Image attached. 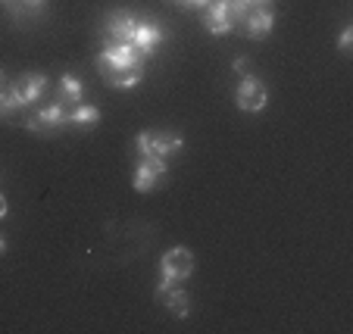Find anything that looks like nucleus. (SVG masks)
Returning <instances> with one entry per match:
<instances>
[{"label":"nucleus","mask_w":353,"mask_h":334,"mask_svg":"<svg viewBox=\"0 0 353 334\" xmlns=\"http://www.w3.org/2000/svg\"><path fill=\"white\" fill-rule=\"evenodd\" d=\"M97 69L110 87H134L144 81L147 75V60L134 50V44H110L103 41V50L97 54Z\"/></svg>","instance_id":"f257e3e1"},{"label":"nucleus","mask_w":353,"mask_h":334,"mask_svg":"<svg viewBox=\"0 0 353 334\" xmlns=\"http://www.w3.org/2000/svg\"><path fill=\"white\" fill-rule=\"evenodd\" d=\"M232 69L241 75V79H244V75H254V63L247 60V56H238V60L232 63Z\"/></svg>","instance_id":"a211bd4d"},{"label":"nucleus","mask_w":353,"mask_h":334,"mask_svg":"<svg viewBox=\"0 0 353 334\" xmlns=\"http://www.w3.org/2000/svg\"><path fill=\"white\" fill-rule=\"evenodd\" d=\"M19 125L28 128L32 134H38V138H54V134H60L63 128L69 125V107H63V103H41V107L34 109H26V113L19 116Z\"/></svg>","instance_id":"f03ea898"},{"label":"nucleus","mask_w":353,"mask_h":334,"mask_svg":"<svg viewBox=\"0 0 353 334\" xmlns=\"http://www.w3.org/2000/svg\"><path fill=\"white\" fill-rule=\"evenodd\" d=\"M160 300L166 303V309L175 315V319H188V313H191V294H188V291H181L179 284H172V288H169Z\"/></svg>","instance_id":"ddd939ff"},{"label":"nucleus","mask_w":353,"mask_h":334,"mask_svg":"<svg viewBox=\"0 0 353 334\" xmlns=\"http://www.w3.org/2000/svg\"><path fill=\"white\" fill-rule=\"evenodd\" d=\"M272 25H275V13L272 7H260V10H250V13L241 19L238 32L244 34L247 41H263L272 34Z\"/></svg>","instance_id":"9b49d317"},{"label":"nucleus","mask_w":353,"mask_h":334,"mask_svg":"<svg viewBox=\"0 0 353 334\" xmlns=\"http://www.w3.org/2000/svg\"><path fill=\"white\" fill-rule=\"evenodd\" d=\"M100 28H103V38L110 44H132L134 28H138V16L128 13V10H113Z\"/></svg>","instance_id":"9d476101"},{"label":"nucleus","mask_w":353,"mask_h":334,"mask_svg":"<svg viewBox=\"0 0 353 334\" xmlns=\"http://www.w3.org/2000/svg\"><path fill=\"white\" fill-rule=\"evenodd\" d=\"M266 103H269L266 85H263L256 75H244L241 85L234 87V107H238L241 113H260V109H266Z\"/></svg>","instance_id":"6e6552de"},{"label":"nucleus","mask_w":353,"mask_h":334,"mask_svg":"<svg viewBox=\"0 0 353 334\" xmlns=\"http://www.w3.org/2000/svg\"><path fill=\"white\" fill-rule=\"evenodd\" d=\"M166 178H169V166L163 156H157V154L138 156V166H134V175H132V185L138 194L157 191L160 185H166Z\"/></svg>","instance_id":"423d86ee"},{"label":"nucleus","mask_w":353,"mask_h":334,"mask_svg":"<svg viewBox=\"0 0 353 334\" xmlns=\"http://www.w3.org/2000/svg\"><path fill=\"white\" fill-rule=\"evenodd\" d=\"M57 103H63L69 109L85 103V85H81L79 75H72V72L60 75V81H57Z\"/></svg>","instance_id":"f8f14e48"},{"label":"nucleus","mask_w":353,"mask_h":334,"mask_svg":"<svg viewBox=\"0 0 353 334\" xmlns=\"http://www.w3.org/2000/svg\"><path fill=\"white\" fill-rule=\"evenodd\" d=\"M194 272V253L188 247H172L163 253L160 260V284H157V297H163L172 284H181L185 278H191Z\"/></svg>","instance_id":"7ed1b4c3"},{"label":"nucleus","mask_w":353,"mask_h":334,"mask_svg":"<svg viewBox=\"0 0 353 334\" xmlns=\"http://www.w3.org/2000/svg\"><path fill=\"white\" fill-rule=\"evenodd\" d=\"M0 7H3V13L10 16V22H13V25H19V28L34 25L32 16H28V10H26V3H22V0H0Z\"/></svg>","instance_id":"2eb2a0df"},{"label":"nucleus","mask_w":353,"mask_h":334,"mask_svg":"<svg viewBox=\"0 0 353 334\" xmlns=\"http://www.w3.org/2000/svg\"><path fill=\"white\" fill-rule=\"evenodd\" d=\"M7 216H10V203H7V197L0 194V222L7 219Z\"/></svg>","instance_id":"4be33fe9"},{"label":"nucleus","mask_w":353,"mask_h":334,"mask_svg":"<svg viewBox=\"0 0 353 334\" xmlns=\"http://www.w3.org/2000/svg\"><path fill=\"white\" fill-rule=\"evenodd\" d=\"M185 150V138L175 132H141L138 138H134V156H163V160H169V156L181 154Z\"/></svg>","instance_id":"39448f33"},{"label":"nucleus","mask_w":353,"mask_h":334,"mask_svg":"<svg viewBox=\"0 0 353 334\" xmlns=\"http://www.w3.org/2000/svg\"><path fill=\"white\" fill-rule=\"evenodd\" d=\"M200 13H203V25H207V32L216 34V38L238 32V19H234L232 7H228L225 0H210Z\"/></svg>","instance_id":"1a4fd4ad"},{"label":"nucleus","mask_w":353,"mask_h":334,"mask_svg":"<svg viewBox=\"0 0 353 334\" xmlns=\"http://www.w3.org/2000/svg\"><path fill=\"white\" fill-rule=\"evenodd\" d=\"M172 3H179L181 10H203L210 0H172Z\"/></svg>","instance_id":"6ab92c4d"},{"label":"nucleus","mask_w":353,"mask_h":334,"mask_svg":"<svg viewBox=\"0 0 353 334\" xmlns=\"http://www.w3.org/2000/svg\"><path fill=\"white\" fill-rule=\"evenodd\" d=\"M69 125L91 132V128L100 125V109L94 107V103H79V107L69 109Z\"/></svg>","instance_id":"4468645a"},{"label":"nucleus","mask_w":353,"mask_h":334,"mask_svg":"<svg viewBox=\"0 0 353 334\" xmlns=\"http://www.w3.org/2000/svg\"><path fill=\"white\" fill-rule=\"evenodd\" d=\"M350 44H353V25H347L344 34H341V41H338L341 56H350Z\"/></svg>","instance_id":"f3484780"},{"label":"nucleus","mask_w":353,"mask_h":334,"mask_svg":"<svg viewBox=\"0 0 353 334\" xmlns=\"http://www.w3.org/2000/svg\"><path fill=\"white\" fill-rule=\"evenodd\" d=\"M7 94H10V79L3 72V66H0V97H7Z\"/></svg>","instance_id":"412c9836"},{"label":"nucleus","mask_w":353,"mask_h":334,"mask_svg":"<svg viewBox=\"0 0 353 334\" xmlns=\"http://www.w3.org/2000/svg\"><path fill=\"white\" fill-rule=\"evenodd\" d=\"M7 253V238H3V234H0V256Z\"/></svg>","instance_id":"5701e85b"},{"label":"nucleus","mask_w":353,"mask_h":334,"mask_svg":"<svg viewBox=\"0 0 353 334\" xmlns=\"http://www.w3.org/2000/svg\"><path fill=\"white\" fill-rule=\"evenodd\" d=\"M47 87H50V79H47L44 72H22L19 79L10 81V94H13V101L19 103L22 113H26V109L41 107Z\"/></svg>","instance_id":"20e7f679"},{"label":"nucleus","mask_w":353,"mask_h":334,"mask_svg":"<svg viewBox=\"0 0 353 334\" xmlns=\"http://www.w3.org/2000/svg\"><path fill=\"white\" fill-rule=\"evenodd\" d=\"M247 10H260V7H272V0H241Z\"/></svg>","instance_id":"aec40b11"},{"label":"nucleus","mask_w":353,"mask_h":334,"mask_svg":"<svg viewBox=\"0 0 353 334\" xmlns=\"http://www.w3.org/2000/svg\"><path fill=\"white\" fill-rule=\"evenodd\" d=\"M169 41V28L163 25L160 19H138V28H134V50H138L144 60H150V56L160 50L163 44Z\"/></svg>","instance_id":"0eeeda50"},{"label":"nucleus","mask_w":353,"mask_h":334,"mask_svg":"<svg viewBox=\"0 0 353 334\" xmlns=\"http://www.w3.org/2000/svg\"><path fill=\"white\" fill-rule=\"evenodd\" d=\"M22 3H26L32 22H44L47 13H50V0H22Z\"/></svg>","instance_id":"dca6fc26"}]
</instances>
